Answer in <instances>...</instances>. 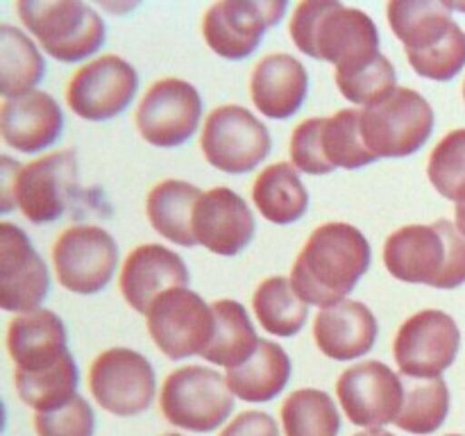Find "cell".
I'll return each instance as SVG.
<instances>
[{
    "label": "cell",
    "mask_w": 465,
    "mask_h": 436,
    "mask_svg": "<svg viewBox=\"0 0 465 436\" xmlns=\"http://www.w3.org/2000/svg\"><path fill=\"white\" fill-rule=\"evenodd\" d=\"M318 350L334 362H352L371 352L377 339V318L357 300L322 307L313 322Z\"/></svg>",
    "instance_id": "cell-21"
},
{
    "label": "cell",
    "mask_w": 465,
    "mask_h": 436,
    "mask_svg": "<svg viewBox=\"0 0 465 436\" xmlns=\"http://www.w3.org/2000/svg\"><path fill=\"white\" fill-rule=\"evenodd\" d=\"M291 39L304 54L350 71L380 54L375 21L357 7L336 0H304L291 16Z\"/></svg>",
    "instance_id": "cell-2"
},
{
    "label": "cell",
    "mask_w": 465,
    "mask_h": 436,
    "mask_svg": "<svg viewBox=\"0 0 465 436\" xmlns=\"http://www.w3.org/2000/svg\"><path fill=\"white\" fill-rule=\"evenodd\" d=\"M309 91L307 68L300 59L286 53L266 54L259 59L250 77V95L263 116L284 118L293 116L302 107Z\"/></svg>",
    "instance_id": "cell-22"
},
{
    "label": "cell",
    "mask_w": 465,
    "mask_h": 436,
    "mask_svg": "<svg viewBox=\"0 0 465 436\" xmlns=\"http://www.w3.org/2000/svg\"><path fill=\"white\" fill-rule=\"evenodd\" d=\"M35 430L39 436H94V409L82 395H75L53 411L36 413Z\"/></svg>",
    "instance_id": "cell-37"
},
{
    "label": "cell",
    "mask_w": 465,
    "mask_h": 436,
    "mask_svg": "<svg viewBox=\"0 0 465 436\" xmlns=\"http://www.w3.org/2000/svg\"><path fill=\"white\" fill-rule=\"evenodd\" d=\"M461 332L450 313L439 309L418 312L400 327L393 357L404 377L436 380L454 363Z\"/></svg>",
    "instance_id": "cell-10"
},
{
    "label": "cell",
    "mask_w": 465,
    "mask_h": 436,
    "mask_svg": "<svg viewBox=\"0 0 465 436\" xmlns=\"http://www.w3.org/2000/svg\"><path fill=\"white\" fill-rule=\"evenodd\" d=\"M212 309L216 325H213L212 341L200 357L225 366L227 371L243 366L257 352V345L262 341L254 332L248 309L236 300H218L212 304Z\"/></svg>",
    "instance_id": "cell-27"
},
{
    "label": "cell",
    "mask_w": 465,
    "mask_h": 436,
    "mask_svg": "<svg viewBox=\"0 0 465 436\" xmlns=\"http://www.w3.org/2000/svg\"><path fill=\"white\" fill-rule=\"evenodd\" d=\"M203 195V191L189 182H159L145 200L150 225L171 243L191 248V245L198 243L193 234V209Z\"/></svg>",
    "instance_id": "cell-26"
},
{
    "label": "cell",
    "mask_w": 465,
    "mask_h": 436,
    "mask_svg": "<svg viewBox=\"0 0 465 436\" xmlns=\"http://www.w3.org/2000/svg\"><path fill=\"white\" fill-rule=\"evenodd\" d=\"M384 263L395 280L457 289L465 284V236L445 218L400 227L386 239Z\"/></svg>",
    "instance_id": "cell-3"
},
{
    "label": "cell",
    "mask_w": 465,
    "mask_h": 436,
    "mask_svg": "<svg viewBox=\"0 0 465 436\" xmlns=\"http://www.w3.org/2000/svg\"><path fill=\"white\" fill-rule=\"evenodd\" d=\"M64 130V114L57 100L45 91H30L9 98L0 109V132L5 144L18 153H39L57 144Z\"/></svg>",
    "instance_id": "cell-20"
},
{
    "label": "cell",
    "mask_w": 465,
    "mask_h": 436,
    "mask_svg": "<svg viewBox=\"0 0 465 436\" xmlns=\"http://www.w3.org/2000/svg\"><path fill=\"white\" fill-rule=\"evenodd\" d=\"M118 245L107 230L98 225H73L59 234L53 245L57 280L77 295L103 291L118 266Z\"/></svg>",
    "instance_id": "cell-8"
},
{
    "label": "cell",
    "mask_w": 465,
    "mask_h": 436,
    "mask_svg": "<svg viewBox=\"0 0 465 436\" xmlns=\"http://www.w3.org/2000/svg\"><path fill=\"white\" fill-rule=\"evenodd\" d=\"M16 380L18 398L27 404V407L36 409V413L53 411V409L62 407L68 400L75 398L77 382H80V371L68 352L62 362L54 366L44 368V371L35 372H14Z\"/></svg>",
    "instance_id": "cell-32"
},
{
    "label": "cell",
    "mask_w": 465,
    "mask_h": 436,
    "mask_svg": "<svg viewBox=\"0 0 465 436\" xmlns=\"http://www.w3.org/2000/svg\"><path fill=\"white\" fill-rule=\"evenodd\" d=\"M286 436H339L341 416L330 393L321 389H298L282 404Z\"/></svg>",
    "instance_id": "cell-33"
},
{
    "label": "cell",
    "mask_w": 465,
    "mask_h": 436,
    "mask_svg": "<svg viewBox=\"0 0 465 436\" xmlns=\"http://www.w3.org/2000/svg\"><path fill=\"white\" fill-rule=\"evenodd\" d=\"M227 386L243 402H268L291 380V359L282 345L262 339L257 352L239 368L227 371Z\"/></svg>",
    "instance_id": "cell-25"
},
{
    "label": "cell",
    "mask_w": 465,
    "mask_h": 436,
    "mask_svg": "<svg viewBox=\"0 0 465 436\" xmlns=\"http://www.w3.org/2000/svg\"><path fill=\"white\" fill-rule=\"evenodd\" d=\"M463 98H465V82H463Z\"/></svg>",
    "instance_id": "cell-44"
},
{
    "label": "cell",
    "mask_w": 465,
    "mask_h": 436,
    "mask_svg": "<svg viewBox=\"0 0 465 436\" xmlns=\"http://www.w3.org/2000/svg\"><path fill=\"white\" fill-rule=\"evenodd\" d=\"M404 404L395 425L409 434H434L445 422L450 411V389L443 377L418 380L404 377Z\"/></svg>",
    "instance_id": "cell-31"
},
{
    "label": "cell",
    "mask_w": 465,
    "mask_h": 436,
    "mask_svg": "<svg viewBox=\"0 0 465 436\" xmlns=\"http://www.w3.org/2000/svg\"><path fill=\"white\" fill-rule=\"evenodd\" d=\"M0 162H3L0 164V166H3V204H0V207L7 213L9 209L16 204L14 203V189H16V177L18 173H21V166L9 157H3Z\"/></svg>",
    "instance_id": "cell-40"
},
{
    "label": "cell",
    "mask_w": 465,
    "mask_h": 436,
    "mask_svg": "<svg viewBox=\"0 0 465 436\" xmlns=\"http://www.w3.org/2000/svg\"><path fill=\"white\" fill-rule=\"evenodd\" d=\"M345 418L359 427L381 430L398 421L404 404L402 375L381 362H363L348 368L336 382Z\"/></svg>",
    "instance_id": "cell-16"
},
{
    "label": "cell",
    "mask_w": 465,
    "mask_h": 436,
    "mask_svg": "<svg viewBox=\"0 0 465 436\" xmlns=\"http://www.w3.org/2000/svg\"><path fill=\"white\" fill-rule=\"evenodd\" d=\"M212 304L195 291L171 289L159 295L148 312V332L154 345L173 362L203 354L213 336Z\"/></svg>",
    "instance_id": "cell-9"
},
{
    "label": "cell",
    "mask_w": 465,
    "mask_h": 436,
    "mask_svg": "<svg viewBox=\"0 0 465 436\" xmlns=\"http://www.w3.org/2000/svg\"><path fill=\"white\" fill-rule=\"evenodd\" d=\"M254 207L266 221L275 225H289L300 221L309 209V193L291 164H271L259 173L252 184Z\"/></svg>",
    "instance_id": "cell-28"
},
{
    "label": "cell",
    "mask_w": 465,
    "mask_h": 436,
    "mask_svg": "<svg viewBox=\"0 0 465 436\" xmlns=\"http://www.w3.org/2000/svg\"><path fill=\"white\" fill-rule=\"evenodd\" d=\"M457 227H459V232L465 236V198H461L457 203Z\"/></svg>",
    "instance_id": "cell-41"
},
{
    "label": "cell",
    "mask_w": 465,
    "mask_h": 436,
    "mask_svg": "<svg viewBox=\"0 0 465 436\" xmlns=\"http://www.w3.org/2000/svg\"><path fill=\"white\" fill-rule=\"evenodd\" d=\"M325 118H307L300 123L291 136V159L298 171L309 173V175H327L334 168L327 164L325 154L321 148V130Z\"/></svg>",
    "instance_id": "cell-38"
},
{
    "label": "cell",
    "mask_w": 465,
    "mask_h": 436,
    "mask_svg": "<svg viewBox=\"0 0 465 436\" xmlns=\"http://www.w3.org/2000/svg\"><path fill=\"white\" fill-rule=\"evenodd\" d=\"M434 132V109L425 95L398 86L381 103L361 112V134L368 150L380 157H409Z\"/></svg>",
    "instance_id": "cell-5"
},
{
    "label": "cell",
    "mask_w": 465,
    "mask_h": 436,
    "mask_svg": "<svg viewBox=\"0 0 465 436\" xmlns=\"http://www.w3.org/2000/svg\"><path fill=\"white\" fill-rule=\"evenodd\" d=\"M77 191L75 150H59L21 168L14 203L27 221L45 225L71 212Z\"/></svg>",
    "instance_id": "cell-12"
},
{
    "label": "cell",
    "mask_w": 465,
    "mask_h": 436,
    "mask_svg": "<svg viewBox=\"0 0 465 436\" xmlns=\"http://www.w3.org/2000/svg\"><path fill=\"white\" fill-rule=\"evenodd\" d=\"M254 216L243 198L227 186L204 191L193 209V234L200 245L221 257H234L252 241Z\"/></svg>",
    "instance_id": "cell-18"
},
{
    "label": "cell",
    "mask_w": 465,
    "mask_h": 436,
    "mask_svg": "<svg viewBox=\"0 0 465 436\" xmlns=\"http://www.w3.org/2000/svg\"><path fill=\"white\" fill-rule=\"evenodd\" d=\"M204 159L218 171L248 173L271 153V134L252 112L241 104H223L207 116L200 136Z\"/></svg>",
    "instance_id": "cell-7"
},
{
    "label": "cell",
    "mask_w": 465,
    "mask_h": 436,
    "mask_svg": "<svg viewBox=\"0 0 465 436\" xmlns=\"http://www.w3.org/2000/svg\"><path fill=\"white\" fill-rule=\"evenodd\" d=\"M189 280V268L180 254L159 243H145L127 254L121 272V291L134 312L148 313L159 295L171 289H186Z\"/></svg>",
    "instance_id": "cell-19"
},
{
    "label": "cell",
    "mask_w": 465,
    "mask_h": 436,
    "mask_svg": "<svg viewBox=\"0 0 465 436\" xmlns=\"http://www.w3.org/2000/svg\"><path fill=\"white\" fill-rule=\"evenodd\" d=\"M163 436H182V434H163Z\"/></svg>",
    "instance_id": "cell-43"
},
{
    "label": "cell",
    "mask_w": 465,
    "mask_h": 436,
    "mask_svg": "<svg viewBox=\"0 0 465 436\" xmlns=\"http://www.w3.org/2000/svg\"><path fill=\"white\" fill-rule=\"evenodd\" d=\"M203 118L198 89L180 77H163L145 91L136 109L139 134L157 148H177L195 134Z\"/></svg>",
    "instance_id": "cell-13"
},
{
    "label": "cell",
    "mask_w": 465,
    "mask_h": 436,
    "mask_svg": "<svg viewBox=\"0 0 465 436\" xmlns=\"http://www.w3.org/2000/svg\"><path fill=\"white\" fill-rule=\"evenodd\" d=\"M45 62L30 36L18 27L0 25V94L5 100L35 91L44 80Z\"/></svg>",
    "instance_id": "cell-29"
},
{
    "label": "cell",
    "mask_w": 465,
    "mask_h": 436,
    "mask_svg": "<svg viewBox=\"0 0 465 436\" xmlns=\"http://www.w3.org/2000/svg\"><path fill=\"white\" fill-rule=\"evenodd\" d=\"M371 243L359 227L325 223L316 227L298 254L291 282L307 304L331 307L348 300L371 268Z\"/></svg>",
    "instance_id": "cell-1"
},
{
    "label": "cell",
    "mask_w": 465,
    "mask_h": 436,
    "mask_svg": "<svg viewBox=\"0 0 465 436\" xmlns=\"http://www.w3.org/2000/svg\"><path fill=\"white\" fill-rule=\"evenodd\" d=\"M50 291V272L32 248L25 232L14 223L0 225V304L5 312L30 313Z\"/></svg>",
    "instance_id": "cell-17"
},
{
    "label": "cell",
    "mask_w": 465,
    "mask_h": 436,
    "mask_svg": "<svg viewBox=\"0 0 465 436\" xmlns=\"http://www.w3.org/2000/svg\"><path fill=\"white\" fill-rule=\"evenodd\" d=\"M139 89L134 66L118 54L84 64L66 86V103L84 121H109L130 107Z\"/></svg>",
    "instance_id": "cell-14"
},
{
    "label": "cell",
    "mask_w": 465,
    "mask_h": 436,
    "mask_svg": "<svg viewBox=\"0 0 465 436\" xmlns=\"http://www.w3.org/2000/svg\"><path fill=\"white\" fill-rule=\"evenodd\" d=\"M89 389L103 409L130 418L153 404L157 380L148 359L130 348H109L95 357Z\"/></svg>",
    "instance_id": "cell-11"
},
{
    "label": "cell",
    "mask_w": 465,
    "mask_h": 436,
    "mask_svg": "<svg viewBox=\"0 0 465 436\" xmlns=\"http://www.w3.org/2000/svg\"><path fill=\"white\" fill-rule=\"evenodd\" d=\"M16 12L41 48L57 62H80L104 44L103 16L80 0H21Z\"/></svg>",
    "instance_id": "cell-4"
},
{
    "label": "cell",
    "mask_w": 465,
    "mask_h": 436,
    "mask_svg": "<svg viewBox=\"0 0 465 436\" xmlns=\"http://www.w3.org/2000/svg\"><path fill=\"white\" fill-rule=\"evenodd\" d=\"M321 148L331 168L368 166L375 162V154L368 150L361 134V112L359 109H341L334 116L322 121Z\"/></svg>",
    "instance_id": "cell-34"
},
{
    "label": "cell",
    "mask_w": 465,
    "mask_h": 436,
    "mask_svg": "<svg viewBox=\"0 0 465 436\" xmlns=\"http://www.w3.org/2000/svg\"><path fill=\"white\" fill-rule=\"evenodd\" d=\"M163 418L189 431H213L230 418L234 393L227 377L207 366H184L166 377L159 398Z\"/></svg>",
    "instance_id": "cell-6"
},
{
    "label": "cell",
    "mask_w": 465,
    "mask_h": 436,
    "mask_svg": "<svg viewBox=\"0 0 465 436\" xmlns=\"http://www.w3.org/2000/svg\"><path fill=\"white\" fill-rule=\"evenodd\" d=\"M7 350L18 372H35L54 366L68 354L64 321L48 309L21 313L9 322Z\"/></svg>",
    "instance_id": "cell-23"
},
{
    "label": "cell",
    "mask_w": 465,
    "mask_h": 436,
    "mask_svg": "<svg viewBox=\"0 0 465 436\" xmlns=\"http://www.w3.org/2000/svg\"><path fill=\"white\" fill-rule=\"evenodd\" d=\"M259 325L275 336H293L307 322L309 304L295 291L289 277H268L252 295Z\"/></svg>",
    "instance_id": "cell-30"
},
{
    "label": "cell",
    "mask_w": 465,
    "mask_h": 436,
    "mask_svg": "<svg viewBox=\"0 0 465 436\" xmlns=\"http://www.w3.org/2000/svg\"><path fill=\"white\" fill-rule=\"evenodd\" d=\"M336 84L350 103L372 107L398 89V73L393 62L380 53L361 66L336 71Z\"/></svg>",
    "instance_id": "cell-35"
},
{
    "label": "cell",
    "mask_w": 465,
    "mask_h": 436,
    "mask_svg": "<svg viewBox=\"0 0 465 436\" xmlns=\"http://www.w3.org/2000/svg\"><path fill=\"white\" fill-rule=\"evenodd\" d=\"M450 436H461V434H450Z\"/></svg>",
    "instance_id": "cell-45"
},
{
    "label": "cell",
    "mask_w": 465,
    "mask_h": 436,
    "mask_svg": "<svg viewBox=\"0 0 465 436\" xmlns=\"http://www.w3.org/2000/svg\"><path fill=\"white\" fill-rule=\"evenodd\" d=\"M427 175L434 189L443 198H465V130H454L445 134L431 150Z\"/></svg>",
    "instance_id": "cell-36"
},
{
    "label": "cell",
    "mask_w": 465,
    "mask_h": 436,
    "mask_svg": "<svg viewBox=\"0 0 465 436\" xmlns=\"http://www.w3.org/2000/svg\"><path fill=\"white\" fill-rule=\"evenodd\" d=\"M284 12V0H223L204 14V41L221 57L245 59L259 48L263 32L282 21Z\"/></svg>",
    "instance_id": "cell-15"
},
{
    "label": "cell",
    "mask_w": 465,
    "mask_h": 436,
    "mask_svg": "<svg viewBox=\"0 0 465 436\" xmlns=\"http://www.w3.org/2000/svg\"><path fill=\"white\" fill-rule=\"evenodd\" d=\"M386 14L391 30L404 44L407 57L439 48L459 27L443 0H393Z\"/></svg>",
    "instance_id": "cell-24"
},
{
    "label": "cell",
    "mask_w": 465,
    "mask_h": 436,
    "mask_svg": "<svg viewBox=\"0 0 465 436\" xmlns=\"http://www.w3.org/2000/svg\"><path fill=\"white\" fill-rule=\"evenodd\" d=\"M354 436H395V434H391V431H386V430H368V431H361V434H354Z\"/></svg>",
    "instance_id": "cell-42"
},
{
    "label": "cell",
    "mask_w": 465,
    "mask_h": 436,
    "mask_svg": "<svg viewBox=\"0 0 465 436\" xmlns=\"http://www.w3.org/2000/svg\"><path fill=\"white\" fill-rule=\"evenodd\" d=\"M221 436H280V427L271 413L243 411L221 431Z\"/></svg>",
    "instance_id": "cell-39"
}]
</instances>
